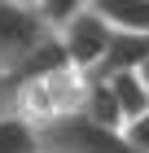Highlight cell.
I'll use <instances>...</instances> for the list:
<instances>
[{
  "label": "cell",
  "instance_id": "obj_3",
  "mask_svg": "<svg viewBox=\"0 0 149 153\" xmlns=\"http://www.w3.org/2000/svg\"><path fill=\"white\" fill-rule=\"evenodd\" d=\"M53 31L57 26L40 13V4L0 0V61H4V70H13L18 61H26Z\"/></svg>",
  "mask_w": 149,
  "mask_h": 153
},
{
  "label": "cell",
  "instance_id": "obj_4",
  "mask_svg": "<svg viewBox=\"0 0 149 153\" xmlns=\"http://www.w3.org/2000/svg\"><path fill=\"white\" fill-rule=\"evenodd\" d=\"M61 35V48H66L70 66H79V70H101L105 53H110V39H114V26L105 22V13L97 9V4H88V9H79L70 22L57 26Z\"/></svg>",
  "mask_w": 149,
  "mask_h": 153
},
{
  "label": "cell",
  "instance_id": "obj_10",
  "mask_svg": "<svg viewBox=\"0 0 149 153\" xmlns=\"http://www.w3.org/2000/svg\"><path fill=\"white\" fill-rule=\"evenodd\" d=\"M127 136H132V144H136L140 153H149V109L136 118V123H127Z\"/></svg>",
  "mask_w": 149,
  "mask_h": 153
},
{
  "label": "cell",
  "instance_id": "obj_8",
  "mask_svg": "<svg viewBox=\"0 0 149 153\" xmlns=\"http://www.w3.org/2000/svg\"><path fill=\"white\" fill-rule=\"evenodd\" d=\"M88 109L97 123H110V127H127V114H123V105H118V96H114V88H110V79L105 74H92V92H88Z\"/></svg>",
  "mask_w": 149,
  "mask_h": 153
},
{
  "label": "cell",
  "instance_id": "obj_1",
  "mask_svg": "<svg viewBox=\"0 0 149 153\" xmlns=\"http://www.w3.org/2000/svg\"><path fill=\"white\" fill-rule=\"evenodd\" d=\"M88 92H92V70H79V66H57V70L40 74V79H26L9 92V105L18 114H26L31 123L48 127L57 118L75 114V109L88 105Z\"/></svg>",
  "mask_w": 149,
  "mask_h": 153
},
{
  "label": "cell",
  "instance_id": "obj_2",
  "mask_svg": "<svg viewBox=\"0 0 149 153\" xmlns=\"http://www.w3.org/2000/svg\"><path fill=\"white\" fill-rule=\"evenodd\" d=\"M40 140H44V153H140L127 127L97 123L88 109H75V114L40 127Z\"/></svg>",
  "mask_w": 149,
  "mask_h": 153
},
{
  "label": "cell",
  "instance_id": "obj_7",
  "mask_svg": "<svg viewBox=\"0 0 149 153\" xmlns=\"http://www.w3.org/2000/svg\"><path fill=\"white\" fill-rule=\"evenodd\" d=\"M105 13V22L114 31H140L149 35V0H92Z\"/></svg>",
  "mask_w": 149,
  "mask_h": 153
},
{
  "label": "cell",
  "instance_id": "obj_12",
  "mask_svg": "<svg viewBox=\"0 0 149 153\" xmlns=\"http://www.w3.org/2000/svg\"><path fill=\"white\" fill-rule=\"evenodd\" d=\"M140 74H145V83H149V61H145V66H140Z\"/></svg>",
  "mask_w": 149,
  "mask_h": 153
},
{
  "label": "cell",
  "instance_id": "obj_9",
  "mask_svg": "<svg viewBox=\"0 0 149 153\" xmlns=\"http://www.w3.org/2000/svg\"><path fill=\"white\" fill-rule=\"evenodd\" d=\"M92 0H40V13H44L53 26H61V22H70L79 9H88Z\"/></svg>",
  "mask_w": 149,
  "mask_h": 153
},
{
  "label": "cell",
  "instance_id": "obj_5",
  "mask_svg": "<svg viewBox=\"0 0 149 153\" xmlns=\"http://www.w3.org/2000/svg\"><path fill=\"white\" fill-rule=\"evenodd\" d=\"M0 153H44L40 123H31L26 114H18L13 105H4L0 109Z\"/></svg>",
  "mask_w": 149,
  "mask_h": 153
},
{
  "label": "cell",
  "instance_id": "obj_13",
  "mask_svg": "<svg viewBox=\"0 0 149 153\" xmlns=\"http://www.w3.org/2000/svg\"><path fill=\"white\" fill-rule=\"evenodd\" d=\"M26 4H40V0H26Z\"/></svg>",
  "mask_w": 149,
  "mask_h": 153
},
{
  "label": "cell",
  "instance_id": "obj_6",
  "mask_svg": "<svg viewBox=\"0 0 149 153\" xmlns=\"http://www.w3.org/2000/svg\"><path fill=\"white\" fill-rule=\"evenodd\" d=\"M105 79H110V88H114L127 123H136V118L149 109V83H145V74H140V70H110Z\"/></svg>",
  "mask_w": 149,
  "mask_h": 153
},
{
  "label": "cell",
  "instance_id": "obj_11",
  "mask_svg": "<svg viewBox=\"0 0 149 153\" xmlns=\"http://www.w3.org/2000/svg\"><path fill=\"white\" fill-rule=\"evenodd\" d=\"M9 105V70H4V61H0V109Z\"/></svg>",
  "mask_w": 149,
  "mask_h": 153
}]
</instances>
